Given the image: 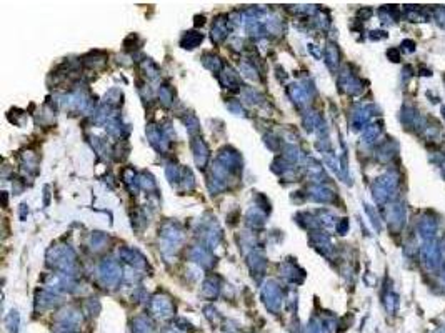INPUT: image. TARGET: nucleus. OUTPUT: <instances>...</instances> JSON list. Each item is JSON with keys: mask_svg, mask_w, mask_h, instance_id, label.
<instances>
[{"mask_svg": "<svg viewBox=\"0 0 445 333\" xmlns=\"http://www.w3.org/2000/svg\"><path fill=\"white\" fill-rule=\"evenodd\" d=\"M264 298H265V305H267L269 310H272V312H279L280 303H282V297L279 293V288L267 287L264 290Z\"/></svg>", "mask_w": 445, "mask_h": 333, "instance_id": "1", "label": "nucleus"}, {"mask_svg": "<svg viewBox=\"0 0 445 333\" xmlns=\"http://www.w3.org/2000/svg\"><path fill=\"white\" fill-rule=\"evenodd\" d=\"M152 310L157 316H162V318H167V316L172 315V305L167 298H155L154 303H152Z\"/></svg>", "mask_w": 445, "mask_h": 333, "instance_id": "2", "label": "nucleus"}, {"mask_svg": "<svg viewBox=\"0 0 445 333\" xmlns=\"http://www.w3.org/2000/svg\"><path fill=\"white\" fill-rule=\"evenodd\" d=\"M132 333H154V326H152L149 318L137 316V318L132 321Z\"/></svg>", "mask_w": 445, "mask_h": 333, "instance_id": "3", "label": "nucleus"}, {"mask_svg": "<svg viewBox=\"0 0 445 333\" xmlns=\"http://www.w3.org/2000/svg\"><path fill=\"white\" fill-rule=\"evenodd\" d=\"M202 42V35L197 34V32H188V34L183 37L182 45H187V48H194L195 45Z\"/></svg>", "mask_w": 445, "mask_h": 333, "instance_id": "4", "label": "nucleus"}, {"mask_svg": "<svg viewBox=\"0 0 445 333\" xmlns=\"http://www.w3.org/2000/svg\"><path fill=\"white\" fill-rule=\"evenodd\" d=\"M19 313L17 312H10V315L5 318V325L10 333H19Z\"/></svg>", "mask_w": 445, "mask_h": 333, "instance_id": "5", "label": "nucleus"}, {"mask_svg": "<svg viewBox=\"0 0 445 333\" xmlns=\"http://www.w3.org/2000/svg\"><path fill=\"white\" fill-rule=\"evenodd\" d=\"M165 333H180V331H177V330H173V328H172V330H167Z\"/></svg>", "mask_w": 445, "mask_h": 333, "instance_id": "6", "label": "nucleus"}]
</instances>
